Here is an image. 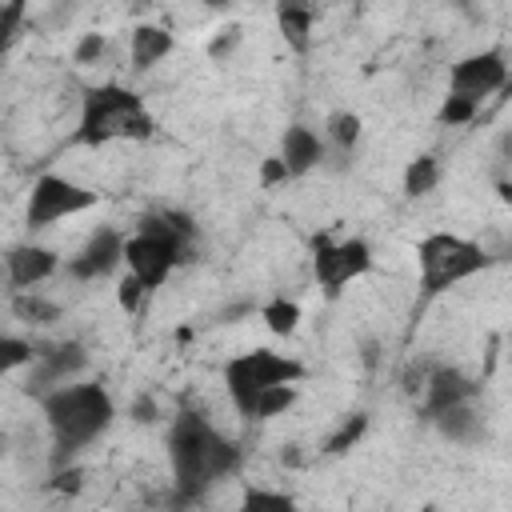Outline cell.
<instances>
[{
  "label": "cell",
  "instance_id": "obj_1",
  "mask_svg": "<svg viewBox=\"0 0 512 512\" xmlns=\"http://www.w3.org/2000/svg\"><path fill=\"white\" fill-rule=\"evenodd\" d=\"M168 456H172V480L180 504L200 500L216 480L240 468V448L228 436H220L200 412L188 408L168 428Z\"/></svg>",
  "mask_w": 512,
  "mask_h": 512
},
{
  "label": "cell",
  "instance_id": "obj_2",
  "mask_svg": "<svg viewBox=\"0 0 512 512\" xmlns=\"http://www.w3.org/2000/svg\"><path fill=\"white\" fill-rule=\"evenodd\" d=\"M44 420L52 428V464L60 468L68 456H76L84 444H92L116 416L112 396L104 392V384H56L40 396Z\"/></svg>",
  "mask_w": 512,
  "mask_h": 512
},
{
  "label": "cell",
  "instance_id": "obj_3",
  "mask_svg": "<svg viewBox=\"0 0 512 512\" xmlns=\"http://www.w3.org/2000/svg\"><path fill=\"white\" fill-rule=\"evenodd\" d=\"M152 128L156 124H152L144 100L132 88H124V84H96V88L84 92L76 144L100 148L108 140H148Z\"/></svg>",
  "mask_w": 512,
  "mask_h": 512
},
{
  "label": "cell",
  "instance_id": "obj_4",
  "mask_svg": "<svg viewBox=\"0 0 512 512\" xmlns=\"http://www.w3.org/2000/svg\"><path fill=\"white\" fill-rule=\"evenodd\" d=\"M488 264H492V256L476 240H464V236H452V232H432L416 244V268H420L424 300L456 288L460 280L484 272Z\"/></svg>",
  "mask_w": 512,
  "mask_h": 512
},
{
  "label": "cell",
  "instance_id": "obj_5",
  "mask_svg": "<svg viewBox=\"0 0 512 512\" xmlns=\"http://www.w3.org/2000/svg\"><path fill=\"white\" fill-rule=\"evenodd\" d=\"M296 380H304V364L292 360V356H280L272 348H252V352H240V356H232L224 364V388H228V396H232V404H236L240 416L248 412V404L264 388H272V384H296Z\"/></svg>",
  "mask_w": 512,
  "mask_h": 512
},
{
  "label": "cell",
  "instance_id": "obj_6",
  "mask_svg": "<svg viewBox=\"0 0 512 512\" xmlns=\"http://www.w3.org/2000/svg\"><path fill=\"white\" fill-rule=\"evenodd\" d=\"M372 268V248L364 240H328V236H312V272H316V284L324 288L328 300H336L344 292L348 280L364 276Z\"/></svg>",
  "mask_w": 512,
  "mask_h": 512
},
{
  "label": "cell",
  "instance_id": "obj_7",
  "mask_svg": "<svg viewBox=\"0 0 512 512\" xmlns=\"http://www.w3.org/2000/svg\"><path fill=\"white\" fill-rule=\"evenodd\" d=\"M100 196L76 180H64V176H40L28 192V208H24V224L36 232V228H48L64 216H76V212H88Z\"/></svg>",
  "mask_w": 512,
  "mask_h": 512
},
{
  "label": "cell",
  "instance_id": "obj_8",
  "mask_svg": "<svg viewBox=\"0 0 512 512\" xmlns=\"http://www.w3.org/2000/svg\"><path fill=\"white\" fill-rule=\"evenodd\" d=\"M508 80V64H504V52H476V56H464L460 64H452L448 72V88L456 96H472V100H484L488 92L504 88Z\"/></svg>",
  "mask_w": 512,
  "mask_h": 512
},
{
  "label": "cell",
  "instance_id": "obj_9",
  "mask_svg": "<svg viewBox=\"0 0 512 512\" xmlns=\"http://www.w3.org/2000/svg\"><path fill=\"white\" fill-rule=\"evenodd\" d=\"M32 376H28V392H48V388H56V384H64V380H72L76 372H84V364H88V352H84V344H76V340H64V344H52V348H36V356H32Z\"/></svg>",
  "mask_w": 512,
  "mask_h": 512
},
{
  "label": "cell",
  "instance_id": "obj_10",
  "mask_svg": "<svg viewBox=\"0 0 512 512\" xmlns=\"http://www.w3.org/2000/svg\"><path fill=\"white\" fill-rule=\"evenodd\" d=\"M120 260H124V236L116 228H96L92 240L64 264V272L72 280H104Z\"/></svg>",
  "mask_w": 512,
  "mask_h": 512
},
{
  "label": "cell",
  "instance_id": "obj_11",
  "mask_svg": "<svg viewBox=\"0 0 512 512\" xmlns=\"http://www.w3.org/2000/svg\"><path fill=\"white\" fill-rule=\"evenodd\" d=\"M56 268H60V256L44 244H16L4 256V280L12 288H32V284L48 280Z\"/></svg>",
  "mask_w": 512,
  "mask_h": 512
},
{
  "label": "cell",
  "instance_id": "obj_12",
  "mask_svg": "<svg viewBox=\"0 0 512 512\" xmlns=\"http://www.w3.org/2000/svg\"><path fill=\"white\" fill-rule=\"evenodd\" d=\"M476 380H468L460 368H432L428 376H424V412L428 416H436L440 408H452V404H464V400H472L476 396Z\"/></svg>",
  "mask_w": 512,
  "mask_h": 512
},
{
  "label": "cell",
  "instance_id": "obj_13",
  "mask_svg": "<svg viewBox=\"0 0 512 512\" xmlns=\"http://www.w3.org/2000/svg\"><path fill=\"white\" fill-rule=\"evenodd\" d=\"M276 24L284 44L304 56L312 48V24H316V4L312 0H276Z\"/></svg>",
  "mask_w": 512,
  "mask_h": 512
},
{
  "label": "cell",
  "instance_id": "obj_14",
  "mask_svg": "<svg viewBox=\"0 0 512 512\" xmlns=\"http://www.w3.org/2000/svg\"><path fill=\"white\" fill-rule=\"evenodd\" d=\"M280 160H284L288 176H304V172H312V168L324 160V140H320L312 128H304V124H292V128L284 132V148H280Z\"/></svg>",
  "mask_w": 512,
  "mask_h": 512
},
{
  "label": "cell",
  "instance_id": "obj_15",
  "mask_svg": "<svg viewBox=\"0 0 512 512\" xmlns=\"http://www.w3.org/2000/svg\"><path fill=\"white\" fill-rule=\"evenodd\" d=\"M428 420L440 428V436H448V440H456V444H472V440H480V432H484V420H480V412L472 408V400L452 404V408H440V412L428 416Z\"/></svg>",
  "mask_w": 512,
  "mask_h": 512
},
{
  "label": "cell",
  "instance_id": "obj_16",
  "mask_svg": "<svg viewBox=\"0 0 512 512\" xmlns=\"http://www.w3.org/2000/svg\"><path fill=\"white\" fill-rule=\"evenodd\" d=\"M172 52V32L164 24H140L132 32V68L148 72L152 64H160Z\"/></svg>",
  "mask_w": 512,
  "mask_h": 512
},
{
  "label": "cell",
  "instance_id": "obj_17",
  "mask_svg": "<svg viewBox=\"0 0 512 512\" xmlns=\"http://www.w3.org/2000/svg\"><path fill=\"white\" fill-rule=\"evenodd\" d=\"M296 404V384H272V388H264L252 404H248V420H272V416H280V412H288Z\"/></svg>",
  "mask_w": 512,
  "mask_h": 512
},
{
  "label": "cell",
  "instance_id": "obj_18",
  "mask_svg": "<svg viewBox=\"0 0 512 512\" xmlns=\"http://www.w3.org/2000/svg\"><path fill=\"white\" fill-rule=\"evenodd\" d=\"M436 184H440V160H436V156H416V160L404 168V196H408V200L428 196Z\"/></svg>",
  "mask_w": 512,
  "mask_h": 512
},
{
  "label": "cell",
  "instance_id": "obj_19",
  "mask_svg": "<svg viewBox=\"0 0 512 512\" xmlns=\"http://www.w3.org/2000/svg\"><path fill=\"white\" fill-rule=\"evenodd\" d=\"M260 320L268 324V332H276V336H292L296 324H300V304L288 300V296H276V300L260 304Z\"/></svg>",
  "mask_w": 512,
  "mask_h": 512
},
{
  "label": "cell",
  "instance_id": "obj_20",
  "mask_svg": "<svg viewBox=\"0 0 512 512\" xmlns=\"http://www.w3.org/2000/svg\"><path fill=\"white\" fill-rule=\"evenodd\" d=\"M368 432V416L364 412H352L328 440H324V456H344L348 448H356L360 444V436Z\"/></svg>",
  "mask_w": 512,
  "mask_h": 512
},
{
  "label": "cell",
  "instance_id": "obj_21",
  "mask_svg": "<svg viewBox=\"0 0 512 512\" xmlns=\"http://www.w3.org/2000/svg\"><path fill=\"white\" fill-rule=\"evenodd\" d=\"M328 140L336 144L340 156H348L356 148V140H360V116L356 112H332L328 116Z\"/></svg>",
  "mask_w": 512,
  "mask_h": 512
},
{
  "label": "cell",
  "instance_id": "obj_22",
  "mask_svg": "<svg viewBox=\"0 0 512 512\" xmlns=\"http://www.w3.org/2000/svg\"><path fill=\"white\" fill-rule=\"evenodd\" d=\"M12 312H16L24 324H52V320H60V308H56L52 300L32 296V292H20V296L12 300Z\"/></svg>",
  "mask_w": 512,
  "mask_h": 512
},
{
  "label": "cell",
  "instance_id": "obj_23",
  "mask_svg": "<svg viewBox=\"0 0 512 512\" xmlns=\"http://www.w3.org/2000/svg\"><path fill=\"white\" fill-rule=\"evenodd\" d=\"M32 356H36V348H32L28 340H20V336H0V380H4L8 372H16V368L32 364Z\"/></svg>",
  "mask_w": 512,
  "mask_h": 512
},
{
  "label": "cell",
  "instance_id": "obj_24",
  "mask_svg": "<svg viewBox=\"0 0 512 512\" xmlns=\"http://www.w3.org/2000/svg\"><path fill=\"white\" fill-rule=\"evenodd\" d=\"M24 0H4L0 4V52L4 48H12V40L20 36V28H24Z\"/></svg>",
  "mask_w": 512,
  "mask_h": 512
},
{
  "label": "cell",
  "instance_id": "obj_25",
  "mask_svg": "<svg viewBox=\"0 0 512 512\" xmlns=\"http://www.w3.org/2000/svg\"><path fill=\"white\" fill-rule=\"evenodd\" d=\"M292 504H296V500H292L288 492H268V488H248V492H244V508H248V512H264V508H268V512H288Z\"/></svg>",
  "mask_w": 512,
  "mask_h": 512
},
{
  "label": "cell",
  "instance_id": "obj_26",
  "mask_svg": "<svg viewBox=\"0 0 512 512\" xmlns=\"http://www.w3.org/2000/svg\"><path fill=\"white\" fill-rule=\"evenodd\" d=\"M476 108H480V100H472V96H456V92H448V100L440 104V124H468L472 116H476Z\"/></svg>",
  "mask_w": 512,
  "mask_h": 512
},
{
  "label": "cell",
  "instance_id": "obj_27",
  "mask_svg": "<svg viewBox=\"0 0 512 512\" xmlns=\"http://www.w3.org/2000/svg\"><path fill=\"white\" fill-rule=\"evenodd\" d=\"M144 296H148V288H144V284H140L132 272H128V276L116 284V300H120V308H124V312H136Z\"/></svg>",
  "mask_w": 512,
  "mask_h": 512
},
{
  "label": "cell",
  "instance_id": "obj_28",
  "mask_svg": "<svg viewBox=\"0 0 512 512\" xmlns=\"http://www.w3.org/2000/svg\"><path fill=\"white\" fill-rule=\"evenodd\" d=\"M104 56V36L100 32H88L80 44H76V64H96Z\"/></svg>",
  "mask_w": 512,
  "mask_h": 512
},
{
  "label": "cell",
  "instance_id": "obj_29",
  "mask_svg": "<svg viewBox=\"0 0 512 512\" xmlns=\"http://www.w3.org/2000/svg\"><path fill=\"white\" fill-rule=\"evenodd\" d=\"M52 488H56V492H64V496H76V492L84 488V472H80V468H56Z\"/></svg>",
  "mask_w": 512,
  "mask_h": 512
},
{
  "label": "cell",
  "instance_id": "obj_30",
  "mask_svg": "<svg viewBox=\"0 0 512 512\" xmlns=\"http://www.w3.org/2000/svg\"><path fill=\"white\" fill-rule=\"evenodd\" d=\"M236 44H240V28H228V32H220V36L208 44V56H212V60H228V56L236 52Z\"/></svg>",
  "mask_w": 512,
  "mask_h": 512
},
{
  "label": "cell",
  "instance_id": "obj_31",
  "mask_svg": "<svg viewBox=\"0 0 512 512\" xmlns=\"http://www.w3.org/2000/svg\"><path fill=\"white\" fill-rule=\"evenodd\" d=\"M280 180H288V168H284L280 156H268V160L260 164V184L272 188V184H280Z\"/></svg>",
  "mask_w": 512,
  "mask_h": 512
},
{
  "label": "cell",
  "instance_id": "obj_32",
  "mask_svg": "<svg viewBox=\"0 0 512 512\" xmlns=\"http://www.w3.org/2000/svg\"><path fill=\"white\" fill-rule=\"evenodd\" d=\"M156 416H160V412H156V404H152V396H140V400L132 404V420H136V424H152Z\"/></svg>",
  "mask_w": 512,
  "mask_h": 512
},
{
  "label": "cell",
  "instance_id": "obj_33",
  "mask_svg": "<svg viewBox=\"0 0 512 512\" xmlns=\"http://www.w3.org/2000/svg\"><path fill=\"white\" fill-rule=\"evenodd\" d=\"M204 4H208V8H228L232 0H204Z\"/></svg>",
  "mask_w": 512,
  "mask_h": 512
}]
</instances>
